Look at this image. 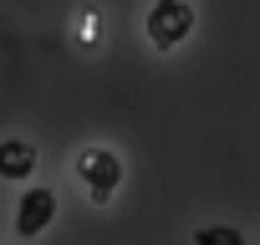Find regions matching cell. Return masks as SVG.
Listing matches in <instances>:
<instances>
[{
	"label": "cell",
	"mask_w": 260,
	"mask_h": 245,
	"mask_svg": "<svg viewBox=\"0 0 260 245\" xmlns=\"http://www.w3.org/2000/svg\"><path fill=\"white\" fill-rule=\"evenodd\" d=\"M51 215H56V194H51V189H31V194H21V209H16V230L31 240V235H41V230L51 225Z\"/></svg>",
	"instance_id": "3"
},
{
	"label": "cell",
	"mask_w": 260,
	"mask_h": 245,
	"mask_svg": "<svg viewBox=\"0 0 260 245\" xmlns=\"http://www.w3.org/2000/svg\"><path fill=\"white\" fill-rule=\"evenodd\" d=\"M36 169V148L21 143V138H6L0 143V179H31Z\"/></svg>",
	"instance_id": "4"
},
{
	"label": "cell",
	"mask_w": 260,
	"mask_h": 245,
	"mask_svg": "<svg viewBox=\"0 0 260 245\" xmlns=\"http://www.w3.org/2000/svg\"><path fill=\"white\" fill-rule=\"evenodd\" d=\"M194 245H245V235L230 230V225H204V230L194 235Z\"/></svg>",
	"instance_id": "5"
},
{
	"label": "cell",
	"mask_w": 260,
	"mask_h": 245,
	"mask_svg": "<svg viewBox=\"0 0 260 245\" xmlns=\"http://www.w3.org/2000/svg\"><path fill=\"white\" fill-rule=\"evenodd\" d=\"M77 179L92 189V199H112V189H117V179H122V164H117V154H107V148H87V154L77 159Z\"/></svg>",
	"instance_id": "2"
},
{
	"label": "cell",
	"mask_w": 260,
	"mask_h": 245,
	"mask_svg": "<svg viewBox=\"0 0 260 245\" xmlns=\"http://www.w3.org/2000/svg\"><path fill=\"white\" fill-rule=\"evenodd\" d=\"M189 31H194V6H184V0H164V6L148 11V41H153L158 51L179 46Z\"/></svg>",
	"instance_id": "1"
}]
</instances>
